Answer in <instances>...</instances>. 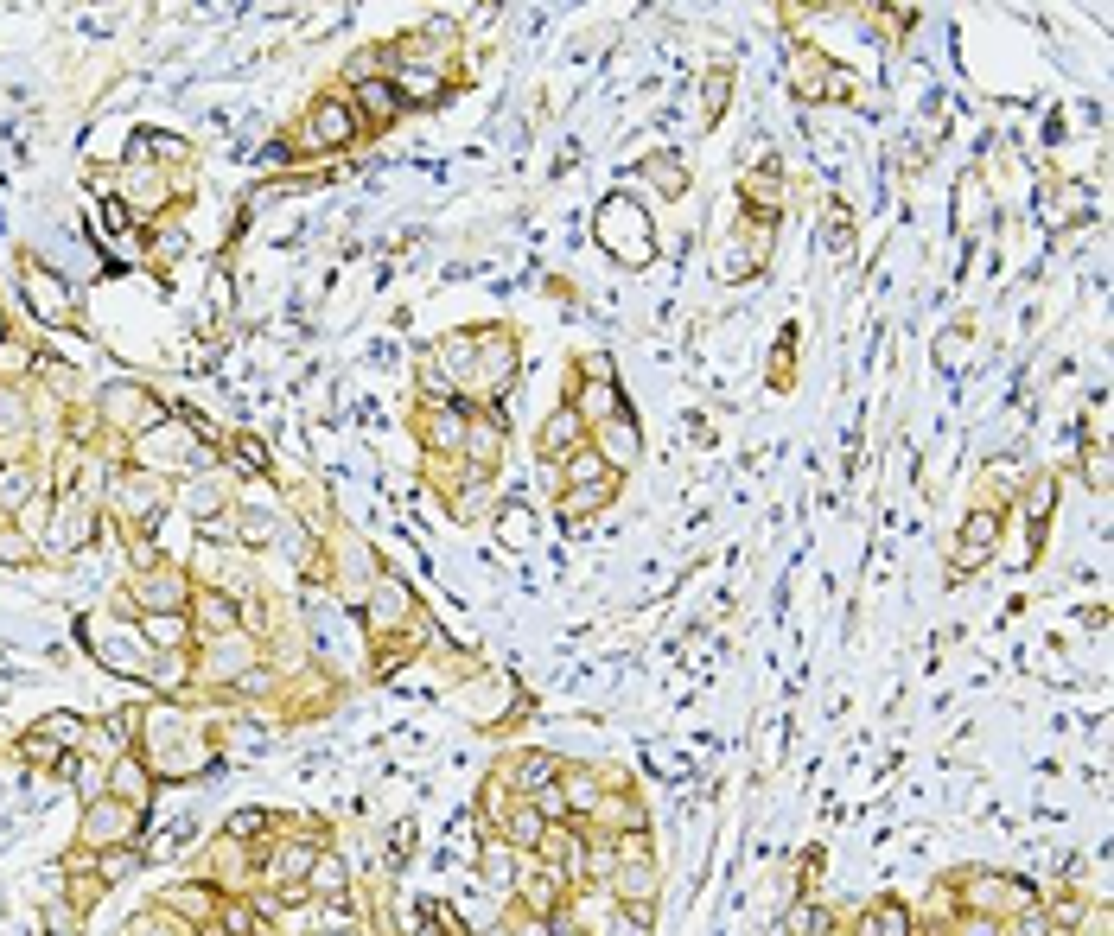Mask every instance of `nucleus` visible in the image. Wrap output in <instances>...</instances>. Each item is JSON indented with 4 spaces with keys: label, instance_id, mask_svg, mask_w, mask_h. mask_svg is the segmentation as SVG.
I'll list each match as a JSON object with an SVG mask.
<instances>
[{
    "label": "nucleus",
    "instance_id": "nucleus-7",
    "mask_svg": "<svg viewBox=\"0 0 1114 936\" xmlns=\"http://www.w3.org/2000/svg\"><path fill=\"white\" fill-rule=\"evenodd\" d=\"M994 535H1000V510H974V516H968V535H962V548H955V567H949V574H962V567L987 561V548H994Z\"/></svg>",
    "mask_w": 1114,
    "mask_h": 936
},
{
    "label": "nucleus",
    "instance_id": "nucleus-4",
    "mask_svg": "<svg viewBox=\"0 0 1114 936\" xmlns=\"http://www.w3.org/2000/svg\"><path fill=\"white\" fill-rule=\"evenodd\" d=\"M351 134H357V109L319 102V109H312V128H306V147H344Z\"/></svg>",
    "mask_w": 1114,
    "mask_h": 936
},
{
    "label": "nucleus",
    "instance_id": "nucleus-19",
    "mask_svg": "<svg viewBox=\"0 0 1114 936\" xmlns=\"http://www.w3.org/2000/svg\"><path fill=\"white\" fill-rule=\"evenodd\" d=\"M230 453H236V465H249V472H261V465H268V446H261V440H249V433H242V440L230 446Z\"/></svg>",
    "mask_w": 1114,
    "mask_h": 936
},
{
    "label": "nucleus",
    "instance_id": "nucleus-16",
    "mask_svg": "<svg viewBox=\"0 0 1114 936\" xmlns=\"http://www.w3.org/2000/svg\"><path fill=\"white\" fill-rule=\"evenodd\" d=\"M465 446H472V459H484V465H491V459H497V446H503L497 414H478V421H472V433H465Z\"/></svg>",
    "mask_w": 1114,
    "mask_h": 936
},
{
    "label": "nucleus",
    "instance_id": "nucleus-13",
    "mask_svg": "<svg viewBox=\"0 0 1114 936\" xmlns=\"http://www.w3.org/2000/svg\"><path fill=\"white\" fill-rule=\"evenodd\" d=\"M191 612H198V624H211V637H230L236 624H242V612L223 593H198V599H191Z\"/></svg>",
    "mask_w": 1114,
    "mask_h": 936
},
{
    "label": "nucleus",
    "instance_id": "nucleus-12",
    "mask_svg": "<svg viewBox=\"0 0 1114 936\" xmlns=\"http://www.w3.org/2000/svg\"><path fill=\"white\" fill-rule=\"evenodd\" d=\"M860 936H911V911H904L898 898H879V905L860 917Z\"/></svg>",
    "mask_w": 1114,
    "mask_h": 936
},
{
    "label": "nucleus",
    "instance_id": "nucleus-1",
    "mask_svg": "<svg viewBox=\"0 0 1114 936\" xmlns=\"http://www.w3.org/2000/svg\"><path fill=\"white\" fill-rule=\"evenodd\" d=\"M599 236H605V249H612L618 262H631V268H643L656 255V236H650V223H643V211L631 198H605L599 204Z\"/></svg>",
    "mask_w": 1114,
    "mask_h": 936
},
{
    "label": "nucleus",
    "instance_id": "nucleus-10",
    "mask_svg": "<svg viewBox=\"0 0 1114 936\" xmlns=\"http://www.w3.org/2000/svg\"><path fill=\"white\" fill-rule=\"evenodd\" d=\"M357 115L395 121V115H402V90H395V83H382V77H363V83H357Z\"/></svg>",
    "mask_w": 1114,
    "mask_h": 936
},
{
    "label": "nucleus",
    "instance_id": "nucleus-6",
    "mask_svg": "<svg viewBox=\"0 0 1114 936\" xmlns=\"http://www.w3.org/2000/svg\"><path fill=\"white\" fill-rule=\"evenodd\" d=\"M612 491H618V478H612V472L593 478V484H567V497H561V523H586L593 510L612 504Z\"/></svg>",
    "mask_w": 1114,
    "mask_h": 936
},
{
    "label": "nucleus",
    "instance_id": "nucleus-17",
    "mask_svg": "<svg viewBox=\"0 0 1114 936\" xmlns=\"http://www.w3.org/2000/svg\"><path fill=\"white\" fill-rule=\"evenodd\" d=\"M306 866H312V847L306 841H293V847H281V854H274V866H268V879H306Z\"/></svg>",
    "mask_w": 1114,
    "mask_h": 936
},
{
    "label": "nucleus",
    "instance_id": "nucleus-3",
    "mask_svg": "<svg viewBox=\"0 0 1114 936\" xmlns=\"http://www.w3.org/2000/svg\"><path fill=\"white\" fill-rule=\"evenodd\" d=\"M26 300H32V312H39V319H51V325H64V319L77 312L71 287L51 281V274H45V268H32V262H26Z\"/></svg>",
    "mask_w": 1114,
    "mask_h": 936
},
{
    "label": "nucleus",
    "instance_id": "nucleus-11",
    "mask_svg": "<svg viewBox=\"0 0 1114 936\" xmlns=\"http://www.w3.org/2000/svg\"><path fill=\"white\" fill-rule=\"evenodd\" d=\"M503 841H510V847H542L548 841V816L535 803H516L510 816H503Z\"/></svg>",
    "mask_w": 1114,
    "mask_h": 936
},
{
    "label": "nucleus",
    "instance_id": "nucleus-21",
    "mask_svg": "<svg viewBox=\"0 0 1114 936\" xmlns=\"http://www.w3.org/2000/svg\"><path fill=\"white\" fill-rule=\"evenodd\" d=\"M726 83H733V77H726V71H720V77L707 83V115H720V102H726Z\"/></svg>",
    "mask_w": 1114,
    "mask_h": 936
},
{
    "label": "nucleus",
    "instance_id": "nucleus-9",
    "mask_svg": "<svg viewBox=\"0 0 1114 936\" xmlns=\"http://www.w3.org/2000/svg\"><path fill=\"white\" fill-rule=\"evenodd\" d=\"M478 873H484V886H491V892H516V860H510V841H503V835L484 841Z\"/></svg>",
    "mask_w": 1114,
    "mask_h": 936
},
{
    "label": "nucleus",
    "instance_id": "nucleus-5",
    "mask_svg": "<svg viewBox=\"0 0 1114 936\" xmlns=\"http://www.w3.org/2000/svg\"><path fill=\"white\" fill-rule=\"evenodd\" d=\"M580 440H586V433H580V414H573V402H561V408L542 421V459H573V453H580Z\"/></svg>",
    "mask_w": 1114,
    "mask_h": 936
},
{
    "label": "nucleus",
    "instance_id": "nucleus-14",
    "mask_svg": "<svg viewBox=\"0 0 1114 936\" xmlns=\"http://www.w3.org/2000/svg\"><path fill=\"white\" fill-rule=\"evenodd\" d=\"M643 179L663 185V198H682V192H688V179H682V153H650V160H643Z\"/></svg>",
    "mask_w": 1114,
    "mask_h": 936
},
{
    "label": "nucleus",
    "instance_id": "nucleus-18",
    "mask_svg": "<svg viewBox=\"0 0 1114 936\" xmlns=\"http://www.w3.org/2000/svg\"><path fill=\"white\" fill-rule=\"evenodd\" d=\"M312 892H325V898H338V892H344V866H338V860H325V866H319V873H312Z\"/></svg>",
    "mask_w": 1114,
    "mask_h": 936
},
{
    "label": "nucleus",
    "instance_id": "nucleus-20",
    "mask_svg": "<svg viewBox=\"0 0 1114 936\" xmlns=\"http://www.w3.org/2000/svg\"><path fill=\"white\" fill-rule=\"evenodd\" d=\"M261 828H268V816H261V809H255V816H249V809H242V816H230V835H236V841H255Z\"/></svg>",
    "mask_w": 1114,
    "mask_h": 936
},
{
    "label": "nucleus",
    "instance_id": "nucleus-23",
    "mask_svg": "<svg viewBox=\"0 0 1114 936\" xmlns=\"http://www.w3.org/2000/svg\"><path fill=\"white\" fill-rule=\"evenodd\" d=\"M134 936H160V930H153V924H141V930H134Z\"/></svg>",
    "mask_w": 1114,
    "mask_h": 936
},
{
    "label": "nucleus",
    "instance_id": "nucleus-22",
    "mask_svg": "<svg viewBox=\"0 0 1114 936\" xmlns=\"http://www.w3.org/2000/svg\"><path fill=\"white\" fill-rule=\"evenodd\" d=\"M516 936H554V917H522Z\"/></svg>",
    "mask_w": 1114,
    "mask_h": 936
},
{
    "label": "nucleus",
    "instance_id": "nucleus-2",
    "mask_svg": "<svg viewBox=\"0 0 1114 936\" xmlns=\"http://www.w3.org/2000/svg\"><path fill=\"white\" fill-rule=\"evenodd\" d=\"M796 90L815 96V102H841V96H854V83L834 77V64H828V58H815V51H796Z\"/></svg>",
    "mask_w": 1114,
    "mask_h": 936
},
{
    "label": "nucleus",
    "instance_id": "nucleus-8",
    "mask_svg": "<svg viewBox=\"0 0 1114 936\" xmlns=\"http://www.w3.org/2000/svg\"><path fill=\"white\" fill-rule=\"evenodd\" d=\"M128 828H141V809H134V803H128V809H115V803H109V809H90L83 835L102 847V841H128Z\"/></svg>",
    "mask_w": 1114,
    "mask_h": 936
},
{
    "label": "nucleus",
    "instance_id": "nucleus-15",
    "mask_svg": "<svg viewBox=\"0 0 1114 936\" xmlns=\"http://www.w3.org/2000/svg\"><path fill=\"white\" fill-rule=\"evenodd\" d=\"M503 777H510V771H503ZM548 777H554V758H548V752H529V758L516 765V777H510V784H516L522 796H529V790H548Z\"/></svg>",
    "mask_w": 1114,
    "mask_h": 936
}]
</instances>
